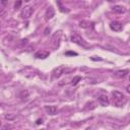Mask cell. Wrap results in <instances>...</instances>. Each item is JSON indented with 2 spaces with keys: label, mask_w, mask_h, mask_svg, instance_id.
Wrapping results in <instances>:
<instances>
[{
  "label": "cell",
  "mask_w": 130,
  "mask_h": 130,
  "mask_svg": "<svg viewBox=\"0 0 130 130\" xmlns=\"http://www.w3.org/2000/svg\"><path fill=\"white\" fill-rule=\"evenodd\" d=\"M45 16H46V19H47V20H50V19H52V18L55 16V9H54L53 6H49V7L47 8Z\"/></svg>",
  "instance_id": "7"
},
{
  "label": "cell",
  "mask_w": 130,
  "mask_h": 130,
  "mask_svg": "<svg viewBox=\"0 0 130 130\" xmlns=\"http://www.w3.org/2000/svg\"><path fill=\"white\" fill-rule=\"evenodd\" d=\"M112 95H113V99H114V104L117 106V107H122L125 102H126V96L121 92V91H118V90H114L112 92Z\"/></svg>",
  "instance_id": "1"
},
{
  "label": "cell",
  "mask_w": 130,
  "mask_h": 130,
  "mask_svg": "<svg viewBox=\"0 0 130 130\" xmlns=\"http://www.w3.org/2000/svg\"><path fill=\"white\" fill-rule=\"evenodd\" d=\"M126 89H127V91H128V92L130 93V85H128V86L126 87Z\"/></svg>",
  "instance_id": "24"
},
{
  "label": "cell",
  "mask_w": 130,
  "mask_h": 130,
  "mask_svg": "<svg viewBox=\"0 0 130 130\" xmlns=\"http://www.w3.org/2000/svg\"><path fill=\"white\" fill-rule=\"evenodd\" d=\"M110 27H111V29L114 30V31H121L122 28H123V25H122V23L119 22V21H112V22L110 23Z\"/></svg>",
  "instance_id": "5"
},
{
  "label": "cell",
  "mask_w": 130,
  "mask_h": 130,
  "mask_svg": "<svg viewBox=\"0 0 130 130\" xmlns=\"http://www.w3.org/2000/svg\"><path fill=\"white\" fill-rule=\"evenodd\" d=\"M15 118H16L15 114H7V115H5V119L8 120V121H12V120H14Z\"/></svg>",
  "instance_id": "14"
},
{
  "label": "cell",
  "mask_w": 130,
  "mask_h": 130,
  "mask_svg": "<svg viewBox=\"0 0 130 130\" xmlns=\"http://www.w3.org/2000/svg\"><path fill=\"white\" fill-rule=\"evenodd\" d=\"M79 26L81 28H89V27L92 26V23L90 21H88V20H81L79 22Z\"/></svg>",
  "instance_id": "13"
},
{
  "label": "cell",
  "mask_w": 130,
  "mask_h": 130,
  "mask_svg": "<svg viewBox=\"0 0 130 130\" xmlns=\"http://www.w3.org/2000/svg\"><path fill=\"white\" fill-rule=\"evenodd\" d=\"M45 110H46V112H47L49 115H51V116L56 115L57 112H58V108H57L56 106H53V105H47V106H45Z\"/></svg>",
  "instance_id": "4"
},
{
  "label": "cell",
  "mask_w": 130,
  "mask_h": 130,
  "mask_svg": "<svg viewBox=\"0 0 130 130\" xmlns=\"http://www.w3.org/2000/svg\"><path fill=\"white\" fill-rule=\"evenodd\" d=\"M34 13V8L30 7V6H24L21 10V16L22 18H25V19H28Z\"/></svg>",
  "instance_id": "3"
},
{
  "label": "cell",
  "mask_w": 130,
  "mask_h": 130,
  "mask_svg": "<svg viewBox=\"0 0 130 130\" xmlns=\"http://www.w3.org/2000/svg\"><path fill=\"white\" fill-rule=\"evenodd\" d=\"M49 55H50V52L46 50H40L35 53V57L38 59H46L47 57H49Z\"/></svg>",
  "instance_id": "6"
},
{
  "label": "cell",
  "mask_w": 130,
  "mask_h": 130,
  "mask_svg": "<svg viewBox=\"0 0 130 130\" xmlns=\"http://www.w3.org/2000/svg\"><path fill=\"white\" fill-rule=\"evenodd\" d=\"M65 54L66 55H72V56H76L77 55V53H75V52H66Z\"/></svg>",
  "instance_id": "22"
},
{
  "label": "cell",
  "mask_w": 130,
  "mask_h": 130,
  "mask_svg": "<svg viewBox=\"0 0 130 130\" xmlns=\"http://www.w3.org/2000/svg\"><path fill=\"white\" fill-rule=\"evenodd\" d=\"M94 105H95V104H94L93 102L88 103V104L86 105L87 107H85V109H86V110H88V109H89V110H92V109H94V108H95V106H94Z\"/></svg>",
  "instance_id": "17"
},
{
  "label": "cell",
  "mask_w": 130,
  "mask_h": 130,
  "mask_svg": "<svg viewBox=\"0 0 130 130\" xmlns=\"http://www.w3.org/2000/svg\"><path fill=\"white\" fill-rule=\"evenodd\" d=\"M42 123H43V119H38V120L36 121V124H38V125H39V124H42Z\"/></svg>",
  "instance_id": "23"
},
{
  "label": "cell",
  "mask_w": 130,
  "mask_h": 130,
  "mask_svg": "<svg viewBox=\"0 0 130 130\" xmlns=\"http://www.w3.org/2000/svg\"><path fill=\"white\" fill-rule=\"evenodd\" d=\"M80 80H81V77H80V76H75V77H73L71 83H72V85H76Z\"/></svg>",
  "instance_id": "15"
},
{
  "label": "cell",
  "mask_w": 130,
  "mask_h": 130,
  "mask_svg": "<svg viewBox=\"0 0 130 130\" xmlns=\"http://www.w3.org/2000/svg\"><path fill=\"white\" fill-rule=\"evenodd\" d=\"M21 4H22V0H17V1L15 2V4H14V8H15V9H18V8L21 6Z\"/></svg>",
  "instance_id": "18"
},
{
  "label": "cell",
  "mask_w": 130,
  "mask_h": 130,
  "mask_svg": "<svg viewBox=\"0 0 130 130\" xmlns=\"http://www.w3.org/2000/svg\"><path fill=\"white\" fill-rule=\"evenodd\" d=\"M99 103L103 106V107H107L110 105V100L106 94H102L99 96Z\"/></svg>",
  "instance_id": "8"
},
{
  "label": "cell",
  "mask_w": 130,
  "mask_h": 130,
  "mask_svg": "<svg viewBox=\"0 0 130 130\" xmlns=\"http://www.w3.org/2000/svg\"><path fill=\"white\" fill-rule=\"evenodd\" d=\"M19 98H20V100H21L22 102L27 101L28 98H29V92H28V90H26V89L21 90L20 93H19Z\"/></svg>",
  "instance_id": "11"
},
{
  "label": "cell",
  "mask_w": 130,
  "mask_h": 130,
  "mask_svg": "<svg viewBox=\"0 0 130 130\" xmlns=\"http://www.w3.org/2000/svg\"><path fill=\"white\" fill-rule=\"evenodd\" d=\"M112 10L114 11V12H116V13H124L125 11H126V9H125V7H123V6H121V5H115V6H113L112 7Z\"/></svg>",
  "instance_id": "12"
},
{
  "label": "cell",
  "mask_w": 130,
  "mask_h": 130,
  "mask_svg": "<svg viewBox=\"0 0 130 130\" xmlns=\"http://www.w3.org/2000/svg\"><path fill=\"white\" fill-rule=\"evenodd\" d=\"M50 31H51V28H50V27H46V29L44 30V35H45V36H48V35L50 34Z\"/></svg>",
  "instance_id": "19"
},
{
  "label": "cell",
  "mask_w": 130,
  "mask_h": 130,
  "mask_svg": "<svg viewBox=\"0 0 130 130\" xmlns=\"http://www.w3.org/2000/svg\"><path fill=\"white\" fill-rule=\"evenodd\" d=\"M26 44H27V40H26V39H24V40H21V41H20V46H21V47L25 46Z\"/></svg>",
  "instance_id": "20"
},
{
  "label": "cell",
  "mask_w": 130,
  "mask_h": 130,
  "mask_svg": "<svg viewBox=\"0 0 130 130\" xmlns=\"http://www.w3.org/2000/svg\"><path fill=\"white\" fill-rule=\"evenodd\" d=\"M64 70H65V66L64 65H61V66H59V67H57L55 70H54V77H56V78H58V77H60L62 74H64Z\"/></svg>",
  "instance_id": "9"
},
{
  "label": "cell",
  "mask_w": 130,
  "mask_h": 130,
  "mask_svg": "<svg viewBox=\"0 0 130 130\" xmlns=\"http://www.w3.org/2000/svg\"><path fill=\"white\" fill-rule=\"evenodd\" d=\"M128 73H129V70L128 69H122V70H117L114 73V75L116 77H118V78H124Z\"/></svg>",
  "instance_id": "10"
},
{
  "label": "cell",
  "mask_w": 130,
  "mask_h": 130,
  "mask_svg": "<svg viewBox=\"0 0 130 130\" xmlns=\"http://www.w3.org/2000/svg\"><path fill=\"white\" fill-rule=\"evenodd\" d=\"M129 80H130V76H129Z\"/></svg>",
  "instance_id": "25"
},
{
  "label": "cell",
  "mask_w": 130,
  "mask_h": 130,
  "mask_svg": "<svg viewBox=\"0 0 130 130\" xmlns=\"http://www.w3.org/2000/svg\"><path fill=\"white\" fill-rule=\"evenodd\" d=\"M70 40H71L72 43H75V44H77V45H79V46H81V47H84V48H87V47H88V44H87L79 35H77V34H73V35L70 37Z\"/></svg>",
  "instance_id": "2"
},
{
  "label": "cell",
  "mask_w": 130,
  "mask_h": 130,
  "mask_svg": "<svg viewBox=\"0 0 130 130\" xmlns=\"http://www.w3.org/2000/svg\"><path fill=\"white\" fill-rule=\"evenodd\" d=\"M56 2H57V4H58V6H59V9H60V11H62V12H64V11H67L66 9H64L65 7L62 5V3H61V0H56Z\"/></svg>",
  "instance_id": "16"
},
{
  "label": "cell",
  "mask_w": 130,
  "mask_h": 130,
  "mask_svg": "<svg viewBox=\"0 0 130 130\" xmlns=\"http://www.w3.org/2000/svg\"><path fill=\"white\" fill-rule=\"evenodd\" d=\"M7 2H8V0H1V5H2V7H5L6 4H7Z\"/></svg>",
  "instance_id": "21"
}]
</instances>
